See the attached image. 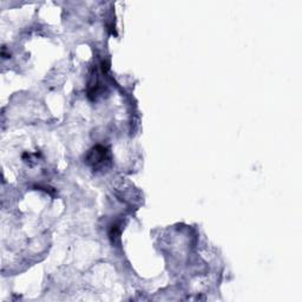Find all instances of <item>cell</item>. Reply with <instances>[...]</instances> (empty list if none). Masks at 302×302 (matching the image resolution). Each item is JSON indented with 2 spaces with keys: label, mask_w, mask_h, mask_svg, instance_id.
Returning a JSON list of instances; mask_svg holds the SVG:
<instances>
[{
  "label": "cell",
  "mask_w": 302,
  "mask_h": 302,
  "mask_svg": "<svg viewBox=\"0 0 302 302\" xmlns=\"http://www.w3.org/2000/svg\"><path fill=\"white\" fill-rule=\"evenodd\" d=\"M85 161L92 168V170H104L111 166V151L104 145H96L89 151Z\"/></svg>",
  "instance_id": "cell-1"
},
{
  "label": "cell",
  "mask_w": 302,
  "mask_h": 302,
  "mask_svg": "<svg viewBox=\"0 0 302 302\" xmlns=\"http://www.w3.org/2000/svg\"><path fill=\"white\" fill-rule=\"evenodd\" d=\"M119 234H120V224L118 222L113 223L109 230V236L112 242H115V240L118 239Z\"/></svg>",
  "instance_id": "cell-2"
}]
</instances>
